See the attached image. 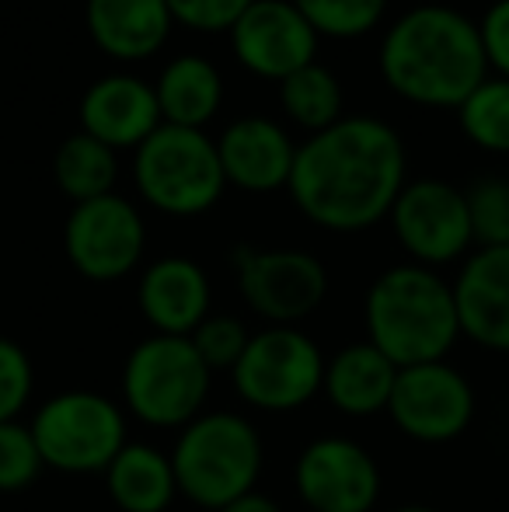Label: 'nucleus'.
<instances>
[{
	"label": "nucleus",
	"instance_id": "20e7f679",
	"mask_svg": "<svg viewBox=\"0 0 509 512\" xmlns=\"http://www.w3.org/2000/svg\"><path fill=\"white\" fill-rule=\"evenodd\" d=\"M168 457L178 495L199 509L220 512L255 492L265 467V446L255 422L241 411H203L178 429Z\"/></svg>",
	"mask_w": 509,
	"mask_h": 512
},
{
	"label": "nucleus",
	"instance_id": "f8f14e48",
	"mask_svg": "<svg viewBox=\"0 0 509 512\" xmlns=\"http://www.w3.org/2000/svg\"><path fill=\"white\" fill-rule=\"evenodd\" d=\"M475 387L447 359L398 370L387 415L401 436L426 446L454 443L475 422Z\"/></svg>",
	"mask_w": 509,
	"mask_h": 512
},
{
	"label": "nucleus",
	"instance_id": "423d86ee",
	"mask_svg": "<svg viewBox=\"0 0 509 512\" xmlns=\"http://www.w3.org/2000/svg\"><path fill=\"white\" fill-rule=\"evenodd\" d=\"M133 185L164 216H203L227 189L217 140L203 129L161 126L133 150Z\"/></svg>",
	"mask_w": 509,
	"mask_h": 512
},
{
	"label": "nucleus",
	"instance_id": "5701e85b",
	"mask_svg": "<svg viewBox=\"0 0 509 512\" xmlns=\"http://www.w3.org/2000/svg\"><path fill=\"white\" fill-rule=\"evenodd\" d=\"M53 178L70 203H88L116 192L119 154L88 133H74L60 143L53 157Z\"/></svg>",
	"mask_w": 509,
	"mask_h": 512
},
{
	"label": "nucleus",
	"instance_id": "0eeeda50",
	"mask_svg": "<svg viewBox=\"0 0 509 512\" xmlns=\"http://www.w3.org/2000/svg\"><path fill=\"white\" fill-rule=\"evenodd\" d=\"M32 439L49 471L105 474L129 443V415L116 398L98 391H63L35 408Z\"/></svg>",
	"mask_w": 509,
	"mask_h": 512
},
{
	"label": "nucleus",
	"instance_id": "6e6552de",
	"mask_svg": "<svg viewBox=\"0 0 509 512\" xmlns=\"http://www.w3.org/2000/svg\"><path fill=\"white\" fill-rule=\"evenodd\" d=\"M325 380V352L307 331L290 324H265L248 338L231 370L234 394L265 415H286L311 405Z\"/></svg>",
	"mask_w": 509,
	"mask_h": 512
},
{
	"label": "nucleus",
	"instance_id": "dca6fc26",
	"mask_svg": "<svg viewBox=\"0 0 509 512\" xmlns=\"http://www.w3.org/2000/svg\"><path fill=\"white\" fill-rule=\"evenodd\" d=\"M217 154L227 185L255 192V196H269V192L290 185L297 143L276 119L245 115L224 129V136L217 140Z\"/></svg>",
	"mask_w": 509,
	"mask_h": 512
},
{
	"label": "nucleus",
	"instance_id": "f257e3e1",
	"mask_svg": "<svg viewBox=\"0 0 509 512\" xmlns=\"http://www.w3.org/2000/svg\"><path fill=\"white\" fill-rule=\"evenodd\" d=\"M405 182L408 157L398 129L374 115H342L297 147L286 192L314 227L360 234L387 220Z\"/></svg>",
	"mask_w": 509,
	"mask_h": 512
},
{
	"label": "nucleus",
	"instance_id": "f03ea898",
	"mask_svg": "<svg viewBox=\"0 0 509 512\" xmlns=\"http://www.w3.org/2000/svg\"><path fill=\"white\" fill-rule=\"evenodd\" d=\"M384 84L422 108H461L489 77L478 21L447 4H419L398 14L377 53Z\"/></svg>",
	"mask_w": 509,
	"mask_h": 512
},
{
	"label": "nucleus",
	"instance_id": "9b49d317",
	"mask_svg": "<svg viewBox=\"0 0 509 512\" xmlns=\"http://www.w3.org/2000/svg\"><path fill=\"white\" fill-rule=\"evenodd\" d=\"M63 251L70 265L91 283L126 279L147 251L143 213L119 192L77 203L63 223Z\"/></svg>",
	"mask_w": 509,
	"mask_h": 512
},
{
	"label": "nucleus",
	"instance_id": "bb28decb",
	"mask_svg": "<svg viewBox=\"0 0 509 512\" xmlns=\"http://www.w3.org/2000/svg\"><path fill=\"white\" fill-rule=\"evenodd\" d=\"M475 248H509V178L489 175L464 189Z\"/></svg>",
	"mask_w": 509,
	"mask_h": 512
},
{
	"label": "nucleus",
	"instance_id": "6ab92c4d",
	"mask_svg": "<svg viewBox=\"0 0 509 512\" xmlns=\"http://www.w3.org/2000/svg\"><path fill=\"white\" fill-rule=\"evenodd\" d=\"M84 18L91 42L119 63H140L161 53L175 25L164 0H88Z\"/></svg>",
	"mask_w": 509,
	"mask_h": 512
},
{
	"label": "nucleus",
	"instance_id": "2eb2a0df",
	"mask_svg": "<svg viewBox=\"0 0 509 512\" xmlns=\"http://www.w3.org/2000/svg\"><path fill=\"white\" fill-rule=\"evenodd\" d=\"M136 307L154 335L189 338L213 314V286L199 262L185 255H168L140 272Z\"/></svg>",
	"mask_w": 509,
	"mask_h": 512
},
{
	"label": "nucleus",
	"instance_id": "cd10ccee",
	"mask_svg": "<svg viewBox=\"0 0 509 512\" xmlns=\"http://www.w3.org/2000/svg\"><path fill=\"white\" fill-rule=\"evenodd\" d=\"M46 471L39 446L25 422H0V492H25Z\"/></svg>",
	"mask_w": 509,
	"mask_h": 512
},
{
	"label": "nucleus",
	"instance_id": "f3484780",
	"mask_svg": "<svg viewBox=\"0 0 509 512\" xmlns=\"http://www.w3.org/2000/svg\"><path fill=\"white\" fill-rule=\"evenodd\" d=\"M450 286L461 338L509 356V248H475Z\"/></svg>",
	"mask_w": 509,
	"mask_h": 512
},
{
	"label": "nucleus",
	"instance_id": "412c9836",
	"mask_svg": "<svg viewBox=\"0 0 509 512\" xmlns=\"http://www.w3.org/2000/svg\"><path fill=\"white\" fill-rule=\"evenodd\" d=\"M105 492L123 512H168L178 499L171 457L154 443H129L105 467Z\"/></svg>",
	"mask_w": 509,
	"mask_h": 512
},
{
	"label": "nucleus",
	"instance_id": "7c9ffc66",
	"mask_svg": "<svg viewBox=\"0 0 509 512\" xmlns=\"http://www.w3.org/2000/svg\"><path fill=\"white\" fill-rule=\"evenodd\" d=\"M175 18V25L189 28V32L220 35L231 32L234 21L255 4V0H164Z\"/></svg>",
	"mask_w": 509,
	"mask_h": 512
},
{
	"label": "nucleus",
	"instance_id": "b1692460",
	"mask_svg": "<svg viewBox=\"0 0 509 512\" xmlns=\"http://www.w3.org/2000/svg\"><path fill=\"white\" fill-rule=\"evenodd\" d=\"M279 105L293 126L314 136L342 119V84L325 63L314 60L279 81Z\"/></svg>",
	"mask_w": 509,
	"mask_h": 512
},
{
	"label": "nucleus",
	"instance_id": "473e14b6",
	"mask_svg": "<svg viewBox=\"0 0 509 512\" xmlns=\"http://www.w3.org/2000/svg\"><path fill=\"white\" fill-rule=\"evenodd\" d=\"M220 512H283L279 509V502L272 499V495H265V492H248V495H241V499H234L231 506H224Z\"/></svg>",
	"mask_w": 509,
	"mask_h": 512
},
{
	"label": "nucleus",
	"instance_id": "c756f323",
	"mask_svg": "<svg viewBox=\"0 0 509 512\" xmlns=\"http://www.w3.org/2000/svg\"><path fill=\"white\" fill-rule=\"evenodd\" d=\"M35 391L32 356L14 338L0 335V422H18Z\"/></svg>",
	"mask_w": 509,
	"mask_h": 512
},
{
	"label": "nucleus",
	"instance_id": "a211bd4d",
	"mask_svg": "<svg viewBox=\"0 0 509 512\" xmlns=\"http://www.w3.org/2000/svg\"><path fill=\"white\" fill-rule=\"evenodd\" d=\"M81 133L102 140L105 147L136 150L164 126L154 84L133 74H105L81 98Z\"/></svg>",
	"mask_w": 509,
	"mask_h": 512
},
{
	"label": "nucleus",
	"instance_id": "a878e982",
	"mask_svg": "<svg viewBox=\"0 0 509 512\" xmlns=\"http://www.w3.org/2000/svg\"><path fill=\"white\" fill-rule=\"evenodd\" d=\"M307 25L328 39H360L381 25L387 0H293Z\"/></svg>",
	"mask_w": 509,
	"mask_h": 512
},
{
	"label": "nucleus",
	"instance_id": "7ed1b4c3",
	"mask_svg": "<svg viewBox=\"0 0 509 512\" xmlns=\"http://www.w3.org/2000/svg\"><path fill=\"white\" fill-rule=\"evenodd\" d=\"M367 342L377 345L398 370L440 363L461 338L454 286L436 269L401 262L370 283L363 300Z\"/></svg>",
	"mask_w": 509,
	"mask_h": 512
},
{
	"label": "nucleus",
	"instance_id": "1a4fd4ad",
	"mask_svg": "<svg viewBox=\"0 0 509 512\" xmlns=\"http://www.w3.org/2000/svg\"><path fill=\"white\" fill-rule=\"evenodd\" d=\"M231 262L234 272H238L241 300L265 324L297 328L328 297V272L321 258H314L311 251L238 244Z\"/></svg>",
	"mask_w": 509,
	"mask_h": 512
},
{
	"label": "nucleus",
	"instance_id": "aec40b11",
	"mask_svg": "<svg viewBox=\"0 0 509 512\" xmlns=\"http://www.w3.org/2000/svg\"><path fill=\"white\" fill-rule=\"evenodd\" d=\"M394 380H398V366L363 338V342L342 345L332 359H325L321 394L339 415L370 418L387 411Z\"/></svg>",
	"mask_w": 509,
	"mask_h": 512
},
{
	"label": "nucleus",
	"instance_id": "c85d7f7f",
	"mask_svg": "<svg viewBox=\"0 0 509 512\" xmlns=\"http://www.w3.org/2000/svg\"><path fill=\"white\" fill-rule=\"evenodd\" d=\"M189 338H192V345H196L199 359L210 366V373H217V370L231 373L234 366H238L252 331H248L245 321L234 314H210Z\"/></svg>",
	"mask_w": 509,
	"mask_h": 512
},
{
	"label": "nucleus",
	"instance_id": "72a5a7b5",
	"mask_svg": "<svg viewBox=\"0 0 509 512\" xmlns=\"http://www.w3.org/2000/svg\"><path fill=\"white\" fill-rule=\"evenodd\" d=\"M391 512H440V509H433V506H398Z\"/></svg>",
	"mask_w": 509,
	"mask_h": 512
},
{
	"label": "nucleus",
	"instance_id": "ddd939ff",
	"mask_svg": "<svg viewBox=\"0 0 509 512\" xmlns=\"http://www.w3.org/2000/svg\"><path fill=\"white\" fill-rule=\"evenodd\" d=\"M293 488L307 512H370L381 499V467L356 439L318 436L297 453Z\"/></svg>",
	"mask_w": 509,
	"mask_h": 512
},
{
	"label": "nucleus",
	"instance_id": "393cba45",
	"mask_svg": "<svg viewBox=\"0 0 509 512\" xmlns=\"http://www.w3.org/2000/svg\"><path fill=\"white\" fill-rule=\"evenodd\" d=\"M461 133L489 154H509V81L485 77L457 108Z\"/></svg>",
	"mask_w": 509,
	"mask_h": 512
},
{
	"label": "nucleus",
	"instance_id": "39448f33",
	"mask_svg": "<svg viewBox=\"0 0 509 512\" xmlns=\"http://www.w3.org/2000/svg\"><path fill=\"white\" fill-rule=\"evenodd\" d=\"M213 373L199 359L192 338L147 335L123 363V408L147 429H185L210 401Z\"/></svg>",
	"mask_w": 509,
	"mask_h": 512
},
{
	"label": "nucleus",
	"instance_id": "2f4dec72",
	"mask_svg": "<svg viewBox=\"0 0 509 512\" xmlns=\"http://www.w3.org/2000/svg\"><path fill=\"white\" fill-rule=\"evenodd\" d=\"M478 35H482L489 70L509 81V0H492L489 11L478 21Z\"/></svg>",
	"mask_w": 509,
	"mask_h": 512
},
{
	"label": "nucleus",
	"instance_id": "4be33fe9",
	"mask_svg": "<svg viewBox=\"0 0 509 512\" xmlns=\"http://www.w3.org/2000/svg\"><path fill=\"white\" fill-rule=\"evenodd\" d=\"M164 126L203 129L224 105V77L206 56H175L154 84Z\"/></svg>",
	"mask_w": 509,
	"mask_h": 512
},
{
	"label": "nucleus",
	"instance_id": "4468645a",
	"mask_svg": "<svg viewBox=\"0 0 509 512\" xmlns=\"http://www.w3.org/2000/svg\"><path fill=\"white\" fill-rule=\"evenodd\" d=\"M227 35L241 67L262 81L279 84L318 60L321 35L307 25L293 0H255Z\"/></svg>",
	"mask_w": 509,
	"mask_h": 512
},
{
	"label": "nucleus",
	"instance_id": "9d476101",
	"mask_svg": "<svg viewBox=\"0 0 509 512\" xmlns=\"http://www.w3.org/2000/svg\"><path fill=\"white\" fill-rule=\"evenodd\" d=\"M387 220H391V230L408 262L426 265V269L461 262L475 248L464 189L443 182V178L405 182Z\"/></svg>",
	"mask_w": 509,
	"mask_h": 512
}]
</instances>
